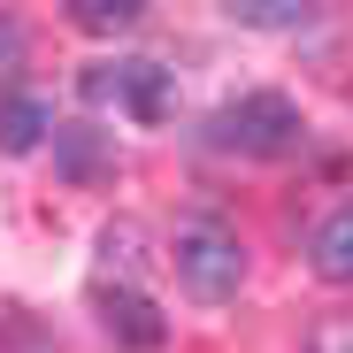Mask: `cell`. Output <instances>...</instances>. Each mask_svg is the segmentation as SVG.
I'll return each mask as SVG.
<instances>
[{
    "label": "cell",
    "mask_w": 353,
    "mask_h": 353,
    "mask_svg": "<svg viewBox=\"0 0 353 353\" xmlns=\"http://www.w3.org/2000/svg\"><path fill=\"white\" fill-rule=\"evenodd\" d=\"M169 261H176V284H185L192 300H208V307L239 300V284H246V246H239V230H230V223H215V215L176 223Z\"/></svg>",
    "instance_id": "obj_1"
},
{
    "label": "cell",
    "mask_w": 353,
    "mask_h": 353,
    "mask_svg": "<svg viewBox=\"0 0 353 353\" xmlns=\"http://www.w3.org/2000/svg\"><path fill=\"white\" fill-rule=\"evenodd\" d=\"M292 139H300V108H292L284 92H239V100H223L208 115V146L223 154H284Z\"/></svg>",
    "instance_id": "obj_2"
},
{
    "label": "cell",
    "mask_w": 353,
    "mask_h": 353,
    "mask_svg": "<svg viewBox=\"0 0 353 353\" xmlns=\"http://www.w3.org/2000/svg\"><path fill=\"white\" fill-rule=\"evenodd\" d=\"M100 315H108V338H115V345H131V353H161V338H169L161 307L146 300V292H131V284H115L108 300H100Z\"/></svg>",
    "instance_id": "obj_3"
},
{
    "label": "cell",
    "mask_w": 353,
    "mask_h": 353,
    "mask_svg": "<svg viewBox=\"0 0 353 353\" xmlns=\"http://www.w3.org/2000/svg\"><path fill=\"white\" fill-rule=\"evenodd\" d=\"M115 100H123L139 123H161V115L176 108V85H169L161 62H123V85H115Z\"/></svg>",
    "instance_id": "obj_4"
},
{
    "label": "cell",
    "mask_w": 353,
    "mask_h": 353,
    "mask_svg": "<svg viewBox=\"0 0 353 353\" xmlns=\"http://www.w3.org/2000/svg\"><path fill=\"white\" fill-rule=\"evenodd\" d=\"M307 254H315V269H323L330 284H353V200L315 223V246H307Z\"/></svg>",
    "instance_id": "obj_5"
},
{
    "label": "cell",
    "mask_w": 353,
    "mask_h": 353,
    "mask_svg": "<svg viewBox=\"0 0 353 353\" xmlns=\"http://www.w3.org/2000/svg\"><path fill=\"white\" fill-rule=\"evenodd\" d=\"M46 131H54V108L46 100H31V92L0 100V154H31Z\"/></svg>",
    "instance_id": "obj_6"
},
{
    "label": "cell",
    "mask_w": 353,
    "mask_h": 353,
    "mask_svg": "<svg viewBox=\"0 0 353 353\" xmlns=\"http://www.w3.org/2000/svg\"><path fill=\"white\" fill-rule=\"evenodd\" d=\"M54 154H62V176H100L108 169V139L92 131V123H70V131H54Z\"/></svg>",
    "instance_id": "obj_7"
},
{
    "label": "cell",
    "mask_w": 353,
    "mask_h": 353,
    "mask_svg": "<svg viewBox=\"0 0 353 353\" xmlns=\"http://www.w3.org/2000/svg\"><path fill=\"white\" fill-rule=\"evenodd\" d=\"M70 23L77 31H131L139 23V0H70Z\"/></svg>",
    "instance_id": "obj_8"
},
{
    "label": "cell",
    "mask_w": 353,
    "mask_h": 353,
    "mask_svg": "<svg viewBox=\"0 0 353 353\" xmlns=\"http://www.w3.org/2000/svg\"><path fill=\"white\" fill-rule=\"evenodd\" d=\"M230 16L254 23V31H292V23H307L300 0H230Z\"/></svg>",
    "instance_id": "obj_9"
},
{
    "label": "cell",
    "mask_w": 353,
    "mask_h": 353,
    "mask_svg": "<svg viewBox=\"0 0 353 353\" xmlns=\"http://www.w3.org/2000/svg\"><path fill=\"white\" fill-rule=\"evenodd\" d=\"M23 62H31L23 23H16V16H0V85H16V77H23Z\"/></svg>",
    "instance_id": "obj_10"
},
{
    "label": "cell",
    "mask_w": 353,
    "mask_h": 353,
    "mask_svg": "<svg viewBox=\"0 0 353 353\" xmlns=\"http://www.w3.org/2000/svg\"><path fill=\"white\" fill-rule=\"evenodd\" d=\"M307 353H353V315H323L307 330Z\"/></svg>",
    "instance_id": "obj_11"
}]
</instances>
